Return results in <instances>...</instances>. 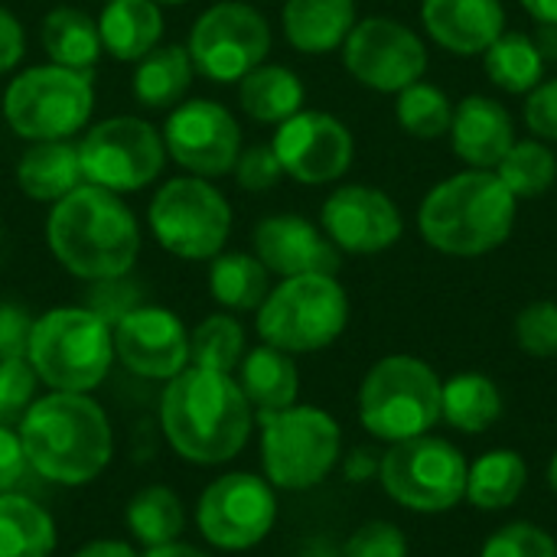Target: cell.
I'll use <instances>...</instances> for the list:
<instances>
[{"label":"cell","mask_w":557,"mask_h":557,"mask_svg":"<svg viewBox=\"0 0 557 557\" xmlns=\"http://www.w3.org/2000/svg\"><path fill=\"white\" fill-rule=\"evenodd\" d=\"M42 235L59 268L85 284L131 274L144 242L124 196L91 183L49 206Z\"/></svg>","instance_id":"obj_1"},{"label":"cell","mask_w":557,"mask_h":557,"mask_svg":"<svg viewBox=\"0 0 557 557\" xmlns=\"http://www.w3.org/2000/svg\"><path fill=\"white\" fill-rule=\"evenodd\" d=\"M251 421L255 408L228 372L186 366L163 388V434L170 447L196 467H219L238 457L251 437Z\"/></svg>","instance_id":"obj_2"},{"label":"cell","mask_w":557,"mask_h":557,"mask_svg":"<svg viewBox=\"0 0 557 557\" xmlns=\"http://www.w3.org/2000/svg\"><path fill=\"white\" fill-rule=\"evenodd\" d=\"M20 441L29 467L59 486L98 480L114 454L104 408L82 392H49L36 398L23 414Z\"/></svg>","instance_id":"obj_3"},{"label":"cell","mask_w":557,"mask_h":557,"mask_svg":"<svg viewBox=\"0 0 557 557\" xmlns=\"http://www.w3.org/2000/svg\"><path fill=\"white\" fill-rule=\"evenodd\" d=\"M516 202L519 199L493 170H463L424 196L418 232L441 255L480 258L509 242L516 228Z\"/></svg>","instance_id":"obj_4"},{"label":"cell","mask_w":557,"mask_h":557,"mask_svg":"<svg viewBox=\"0 0 557 557\" xmlns=\"http://www.w3.org/2000/svg\"><path fill=\"white\" fill-rule=\"evenodd\" d=\"M95 75L55 62L13 72L0 114L13 137L26 144L75 140L95 114Z\"/></svg>","instance_id":"obj_5"},{"label":"cell","mask_w":557,"mask_h":557,"mask_svg":"<svg viewBox=\"0 0 557 557\" xmlns=\"http://www.w3.org/2000/svg\"><path fill=\"white\" fill-rule=\"evenodd\" d=\"M26 362L52 392H95L114 366L111 326L88 307H52L36 317Z\"/></svg>","instance_id":"obj_6"},{"label":"cell","mask_w":557,"mask_h":557,"mask_svg":"<svg viewBox=\"0 0 557 557\" xmlns=\"http://www.w3.org/2000/svg\"><path fill=\"white\" fill-rule=\"evenodd\" d=\"M441 375L418 356L379 359L359 385V421L382 444L431 434L441 424Z\"/></svg>","instance_id":"obj_7"},{"label":"cell","mask_w":557,"mask_h":557,"mask_svg":"<svg viewBox=\"0 0 557 557\" xmlns=\"http://www.w3.org/2000/svg\"><path fill=\"white\" fill-rule=\"evenodd\" d=\"M255 313L261 343L304 356L320 352L343 336L349 323V297L336 274H300L271 287Z\"/></svg>","instance_id":"obj_8"},{"label":"cell","mask_w":557,"mask_h":557,"mask_svg":"<svg viewBox=\"0 0 557 557\" xmlns=\"http://www.w3.org/2000/svg\"><path fill=\"white\" fill-rule=\"evenodd\" d=\"M261 421V463L264 480L284 493L320 486L343 460V431L336 418L313 405H290L264 411Z\"/></svg>","instance_id":"obj_9"},{"label":"cell","mask_w":557,"mask_h":557,"mask_svg":"<svg viewBox=\"0 0 557 557\" xmlns=\"http://www.w3.org/2000/svg\"><path fill=\"white\" fill-rule=\"evenodd\" d=\"M232 206L225 193L202 176H173L160 183L147 206V228L157 245L180 261H212L232 235Z\"/></svg>","instance_id":"obj_10"},{"label":"cell","mask_w":557,"mask_h":557,"mask_svg":"<svg viewBox=\"0 0 557 557\" xmlns=\"http://www.w3.org/2000/svg\"><path fill=\"white\" fill-rule=\"evenodd\" d=\"M75 144L85 183L117 196L153 186L170 163L160 127L137 114H111L95 121Z\"/></svg>","instance_id":"obj_11"},{"label":"cell","mask_w":557,"mask_h":557,"mask_svg":"<svg viewBox=\"0 0 557 557\" xmlns=\"http://www.w3.org/2000/svg\"><path fill=\"white\" fill-rule=\"evenodd\" d=\"M467 457L447 437L421 434L392 444L382 454L379 483L401 509L418 516H441L463 503L467 493Z\"/></svg>","instance_id":"obj_12"},{"label":"cell","mask_w":557,"mask_h":557,"mask_svg":"<svg viewBox=\"0 0 557 557\" xmlns=\"http://www.w3.org/2000/svg\"><path fill=\"white\" fill-rule=\"evenodd\" d=\"M271 23L248 0H215L189 26L186 49L199 78L238 85L251 69L268 62Z\"/></svg>","instance_id":"obj_13"},{"label":"cell","mask_w":557,"mask_h":557,"mask_svg":"<svg viewBox=\"0 0 557 557\" xmlns=\"http://www.w3.org/2000/svg\"><path fill=\"white\" fill-rule=\"evenodd\" d=\"M166 157L189 176L222 180L235 170L242 153V124L238 117L212 98H186L160 127Z\"/></svg>","instance_id":"obj_14"},{"label":"cell","mask_w":557,"mask_h":557,"mask_svg":"<svg viewBox=\"0 0 557 557\" xmlns=\"http://www.w3.org/2000/svg\"><path fill=\"white\" fill-rule=\"evenodd\" d=\"M274 522V486L255 473H225L209 483L196 503V525L202 539L222 552H248L261 545Z\"/></svg>","instance_id":"obj_15"},{"label":"cell","mask_w":557,"mask_h":557,"mask_svg":"<svg viewBox=\"0 0 557 557\" xmlns=\"http://www.w3.org/2000/svg\"><path fill=\"white\" fill-rule=\"evenodd\" d=\"M343 65L359 85L398 95L424 78L428 46L411 26L392 16H366L343 42Z\"/></svg>","instance_id":"obj_16"},{"label":"cell","mask_w":557,"mask_h":557,"mask_svg":"<svg viewBox=\"0 0 557 557\" xmlns=\"http://www.w3.org/2000/svg\"><path fill=\"white\" fill-rule=\"evenodd\" d=\"M284 176L304 186H326L349 173L356 157L352 131L326 111H297L284 124H277L271 140Z\"/></svg>","instance_id":"obj_17"},{"label":"cell","mask_w":557,"mask_h":557,"mask_svg":"<svg viewBox=\"0 0 557 557\" xmlns=\"http://www.w3.org/2000/svg\"><path fill=\"white\" fill-rule=\"evenodd\" d=\"M111 336L114 359L140 379L170 382L189 366V330L166 307H134L111 326Z\"/></svg>","instance_id":"obj_18"},{"label":"cell","mask_w":557,"mask_h":557,"mask_svg":"<svg viewBox=\"0 0 557 557\" xmlns=\"http://www.w3.org/2000/svg\"><path fill=\"white\" fill-rule=\"evenodd\" d=\"M320 228L346 255H379L401 238L405 222L388 193L349 183L326 196L320 209Z\"/></svg>","instance_id":"obj_19"},{"label":"cell","mask_w":557,"mask_h":557,"mask_svg":"<svg viewBox=\"0 0 557 557\" xmlns=\"http://www.w3.org/2000/svg\"><path fill=\"white\" fill-rule=\"evenodd\" d=\"M251 245L258 261L281 281L300 274H336L343 268V251L323 235V228L294 212L261 219L251 232Z\"/></svg>","instance_id":"obj_20"},{"label":"cell","mask_w":557,"mask_h":557,"mask_svg":"<svg viewBox=\"0 0 557 557\" xmlns=\"http://www.w3.org/2000/svg\"><path fill=\"white\" fill-rule=\"evenodd\" d=\"M450 144L470 170H496L516 144V124L509 108L486 95H467L454 108Z\"/></svg>","instance_id":"obj_21"},{"label":"cell","mask_w":557,"mask_h":557,"mask_svg":"<svg viewBox=\"0 0 557 557\" xmlns=\"http://www.w3.org/2000/svg\"><path fill=\"white\" fill-rule=\"evenodd\" d=\"M421 23L447 52L480 55L506 29V7L503 0H421Z\"/></svg>","instance_id":"obj_22"},{"label":"cell","mask_w":557,"mask_h":557,"mask_svg":"<svg viewBox=\"0 0 557 557\" xmlns=\"http://www.w3.org/2000/svg\"><path fill=\"white\" fill-rule=\"evenodd\" d=\"M356 23V0H284L281 7L284 39L304 55H326L343 49Z\"/></svg>","instance_id":"obj_23"},{"label":"cell","mask_w":557,"mask_h":557,"mask_svg":"<svg viewBox=\"0 0 557 557\" xmlns=\"http://www.w3.org/2000/svg\"><path fill=\"white\" fill-rule=\"evenodd\" d=\"M13 183L16 189L42 206H52L65 199L72 189L85 183L82 176V160H78V144L75 140H42V144H26L13 166Z\"/></svg>","instance_id":"obj_24"},{"label":"cell","mask_w":557,"mask_h":557,"mask_svg":"<svg viewBox=\"0 0 557 557\" xmlns=\"http://www.w3.org/2000/svg\"><path fill=\"white\" fill-rule=\"evenodd\" d=\"M163 7L157 0H108L98 13L101 49L114 62H140L163 42Z\"/></svg>","instance_id":"obj_25"},{"label":"cell","mask_w":557,"mask_h":557,"mask_svg":"<svg viewBox=\"0 0 557 557\" xmlns=\"http://www.w3.org/2000/svg\"><path fill=\"white\" fill-rule=\"evenodd\" d=\"M196 82V65L183 42H160L140 62H134L131 91L147 111H173L186 101Z\"/></svg>","instance_id":"obj_26"},{"label":"cell","mask_w":557,"mask_h":557,"mask_svg":"<svg viewBox=\"0 0 557 557\" xmlns=\"http://www.w3.org/2000/svg\"><path fill=\"white\" fill-rule=\"evenodd\" d=\"M248 398V405L264 414V411H284L297 405L300 395V372L290 352L274 349L261 343L258 349H248L245 359L238 362V379H235Z\"/></svg>","instance_id":"obj_27"},{"label":"cell","mask_w":557,"mask_h":557,"mask_svg":"<svg viewBox=\"0 0 557 557\" xmlns=\"http://www.w3.org/2000/svg\"><path fill=\"white\" fill-rule=\"evenodd\" d=\"M307 88L300 75L277 62H261L238 82V108L258 124H284L304 111Z\"/></svg>","instance_id":"obj_28"},{"label":"cell","mask_w":557,"mask_h":557,"mask_svg":"<svg viewBox=\"0 0 557 557\" xmlns=\"http://www.w3.org/2000/svg\"><path fill=\"white\" fill-rule=\"evenodd\" d=\"M39 42L49 62L65 65V69H82L91 72L98 59L104 55L101 36H98V20L88 16L78 7H52L39 20Z\"/></svg>","instance_id":"obj_29"},{"label":"cell","mask_w":557,"mask_h":557,"mask_svg":"<svg viewBox=\"0 0 557 557\" xmlns=\"http://www.w3.org/2000/svg\"><path fill=\"white\" fill-rule=\"evenodd\" d=\"M529 483V463L519 450L496 447L470 463L463 499L480 512H503L519 503Z\"/></svg>","instance_id":"obj_30"},{"label":"cell","mask_w":557,"mask_h":557,"mask_svg":"<svg viewBox=\"0 0 557 557\" xmlns=\"http://www.w3.org/2000/svg\"><path fill=\"white\" fill-rule=\"evenodd\" d=\"M503 418V392L483 372H457L441 388V421L460 434H483Z\"/></svg>","instance_id":"obj_31"},{"label":"cell","mask_w":557,"mask_h":557,"mask_svg":"<svg viewBox=\"0 0 557 557\" xmlns=\"http://www.w3.org/2000/svg\"><path fill=\"white\" fill-rule=\"evenodd\" d=\"M209 294L228 313H251L271 294V271L255 251H222L209 264Z\"/></svg>","instance_id":"obj_32"},{"label":"cell","mask_w":557,"mask_h":557,"mask_svg":"<svg viewBox=\"0 0 557 557\" xmlns=\"http://www.w3.org/2000/svg\"><path fill=\"white\" fill-rule=\"evenodd\" d=\"M52 516L20 493H0V557H52Z\"/></svg>","instance_id":"obj_33"},{"label":"cell","mask_w":557,"mask_h":557,"mask_svg":"<svg viewBox=\"0 0 557 557\" xmlns=\"http://www.w3.org/2000/svg\"><path fill=\"white\" fill-rule=\"evenodd\" d=\"M486 75L496 88L509 95H529L539 82H545V55L535 36L503 29L496 42L483 52Z\"/></svg>","instance_id":"obj_34"},{"label":"cell","mask_w":557,"mask_h":557,"mask_svg":"<svg viewBox=\"0 0 557 557\" xmlns=\"http://www.w3.org/2000/svg\"><path fill=\"white\" fill-rule=\"evenodd\" d=\"M124 522H127V532L147 548L180 542V535L186 529L183 499L170 486H160V483L144 486L137 496H131V503L124 509Z\"/></svg>","instance_id":"obj_35"},{"label":"cell","mask_w":557,"mask_h":557,"mask_svg":"<svg viewBox=\"0 0 557 557\" xmlns=\"http://www.w3.org/2000/svg\"><path fill=\"white\" fill-rule=\"evenodd\" d=\"M245 352V326L232 313H212L189 333V366L232 375Z\"/></svg>","instance_id":"obj_36"},{"label":"cell","mask_w":557,"mask_h":557,"mask_svg":"<svg viewBox=\"0 0 557 557\" xmlns=\"http://www.w3.org/2000/svg\"><path fill=\"white\" fill-rule=\"evenodd\" d=\"M516 199L545 196L557 180V157L539 140H516L512 150L493 170Z\"/></svg>","instance_id":"obj_37"},{"label":"cell","mask_w":557,"mask_h":557,"mask_svg":"<svg viewBox=\"0 0 557 557\" xmlns=\"http://www.w3.org/2000/svg\"><path fill=\"white\" fill-rule=\"evenodd\" d=\"M395 117H398L405 134H411L418 140H437V137L450 134L454 104H450V98L437 85L414 82L405 91H398Z\"/></svg>","instance_id":"obj_38"},{"label":"cell","mask_w":557,"mask_h":557,"mask_svg":"<svg viewBox=\"0 0 557 557\" xmlns=\"http://www.w3.org/2000/svg\"><path fill=\"white\" fill-rule=\"evenodd\" d=\"M480 557H557V542L535 522H509L486 539Z\"/></svg>","instance_id":"obj_39"},{"label":"cell","mask_w":557,"mask_h":557,"mask_svg":"<svg viewBox=\"0 0 557 557\" xmlns=\"http://www.w3.org/2000/svg\"><path fill=\"white\" fill-rule=\"evenodd\" d=\"M516 343L532 359H555L557 356V304L535 300L516 317Z\"/></svg>","instance_id":"obj_40"},{"label":"cell","mask_w":557,"mask_h":557,"mask_svg":"<svg viewBox=\"0 0 557 557\" xmlns=\"http://www.w3.org/2000/svg\"><path fill=\"white\" fill-rule=\"evenodd\" d=\"M36 372L26 359H0V424L23 418L36 401Z\"/></svg>","instance_id":"obj_41"},{"label":"cell","mask_w":557,"mask_h":557,"mask_svg":"<svg viewBox=\"0 0 557 557\" xmlns=\"http://www.w3.org/2000/svg\"><path fill=\"white\" fill-rule=\"evenodd\" d=\"M232 173H235V183L245 193H268V189H274L284 180V166H281V160H277L271 144L242 147Z\"/></svg>","instance_id":"obj_42"},{"label":"cell","mask_w":557,"mask_h":557,"mask_svg":"<svg viewBox=\"0 0 557 557\" xmlns=\"http://www.w3.org/2000/svg\"><path fill=\"white\" fill-rule=\"evenodd\" d=\"M144 304V290L140 284L131 281V274L124 277H108V281H95L88 290V310H95L108 326H114L124 313H131L134 307Z\"/></svg>","instance_id":"obj_43"},{"label":"cell","mask_w":557,"mask_h":557,"mask_svg":"<svg viewBox=\"0 0 557 557\" xmlns=\"http://www.w3.org/2000/svg\"><path fill=\"white\" fill-rule=\"evenodd\" d=\"M343 557H408V539L392 522H366L343 545Z\"/></svg>","instance_id":"obj_44"},{"label":"cell","mask_w":557,"mask_h":557,"mask_svg":"<svg viewBox=\"0 0 557 557\" xmlns=\"http://www.w3.org/2000/svg\"><path fill=\"white\" fill-rule=\"evenodd\" d=\"M36 317L13 300H0V359H26Z\"/></svg>","instance_id":"obj_45"},{"label":"cell","mask_w":557,"mask_h":557,"mask_svg":"<svg viewBox=\"0 0 557 557\" xmlns=\"http://www.w3.org/2000/svg\"><path fill=\"white\" fill-rule=\"evenodd\" d=\"M525 124L535 137L557 140V78L539 82L525 95Z\"/></svg>","instance_id":"obj_46"},{"label":"cell","mask_w":557,"mask_h":557,"mask_svg":"<svg viewBox=\"0 0 557 557\" xmlns=\"http://www.w3.org/2000/svg\"><path fill=\"white\" fill-rule=\"evenodd\" d=\"M23 55H26V29L20 16L0 3V75L16 72Z\"/></svg>","instance_id":"obj_47"},{"label":"cell","mask_w":557,"mask_h":557,"mask_svg":"<svg viewBox=\"0 0 557 557\" xmlns=\"http://www.w3.org/2000/svg\"><path fill=\"white\" fill-rule=\"evenodd\" d=\"M29 460L23 450L20 434H13L7 424H0V493H13L26 473Z\"/></svg>","instance_id":"obj_48"},{"label":"cell","mask_w":557,"mask_h":557,"mask_svg":"<svg viewBox=\"0 0 557 557\" xmlns=\"http://www.w3.org/2000/svg\"><path fill=\"white\" fill-rule=\"evenodd\" d=\"M379 467H382V454L379 450H369V447H359L349 457H343V470H346V480L349 483H369V480H375L379 476Z\"/></svg>","instance_id":"obj_49"},{"label":"cell","mask_w":557,"mask_h":557,"mask_svg":"<svg viewBox=\"0 0 557 557\" xmlns=\"http://www.w3.org/2000/svg\"><path fill=\"white\" fill-rule=\"evenodd\" d=\"M72 557H137V552H134L127 542H117V539H98V542H88L85 548H78Z\"/></svg>","instance_id":"obj_50"},{"label":"cell","mask_w":557,"mask_h":557,"mask_svg":"<svg viewBox=\"0 0 557 557\" xmlns=\"http://www.w3.org/2000/svg\"><path fill=\"white\" fill-rule=\"evenodd\" d=\"M525 7V13L532 20H539L542 26H557V0H519Z\"/></svg>","instance_id":"obj_51"},{"label":"cell","mask_w":557,"mask_h":557,"mask_svg":"<svg viewBox=\"0 0 557 557\" xmlns=\"http://www.w3.org/2000/svg\"><path fill=\"white\" fill-rule=\"evenodd\" d=\"M144 557H209L206 552L193 548V545H183V542H170V545H160V548H147Z\"/></svg>","instance_id":"obj_52"},{"label":"cell","mask_w":557,"mask_h":557,"mask_svg":"<svg viewBox=\"0 0 557 557\" xmlns=\"http://www.w3.org/2000/svg\"><path fill=\"white\" fill-rule=\"evenodd\" d=\"M548 490L557 496V450L552 454V460H548Z\"/></svg>","instance_id":"obj_53"},{"label":"cell","mask_w":557,"mask_h":557,"mask_svg":"<svg viewBox=\"0 0 557 557\" xmlns=\"http://www.w3.org/2000/svg\"><path fill=\"white\" fill-rule=\"evenodd\" d=\"M160 7H180V3H189V0H157Z\"/></svg>","instance_id":"obj_54"},{"label":"cell","mask_w":557,"mask_h":557,"mask_svg":"<svg viewBox=\"0 0 557 557\" xmlns=\"http://www.w3.org/2000/svg\"><path fill=\"white\" fill-rule=\"evenodd\" d=\"M104 3H108V0H104Z\"/></svg>","instance_id":"obj_55"}]
</instances>
